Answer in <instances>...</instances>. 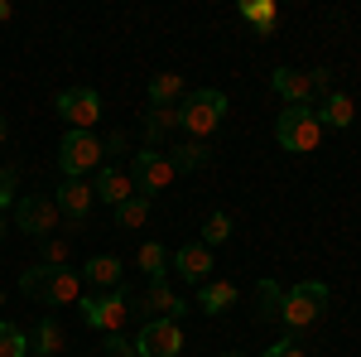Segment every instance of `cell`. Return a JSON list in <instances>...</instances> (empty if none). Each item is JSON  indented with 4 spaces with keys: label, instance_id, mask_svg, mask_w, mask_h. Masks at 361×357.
Segmentation results:
<instances>
[{
    "label": "cell",
    "instance_id": "6da1fadb",
    "mask_svg": "<svg viewBox=\"0 0 361 357\" xmlns=\"http://www.w3.org/2000/svg\"><path fill=\"white\" fill-rule=\"evenodd\" d=\"M20 290L29 300L49 304V309H63V304H78L82 300V275L73 266H29L20 275Z\"/></svg>",
    "mask_w": 361,
    "mask_h": 357
},
{
    "label": "cell",
    "instance_id": "7a4b0ae2",
    "mask_svg": "<svg viewBox=\"0 0 361 357\" xmlns=\"http://www.w3.org/2000/svg\"><path fill=\"white\" fill-rule=\"evenodd\" d=\"M323 309H328V285L323 280H299L294 290H284V304H279V324L294 333L313 329L318 319H323Z\"/></svg>",
    "mask_w": 361,
    "mask_h": 357
},
{
    "label": "cell",
    "instance_id": "3957f363",
    "mask_svg": "<svg viewBox=\"0 0 361 357\" xmlns=\"http://www.w3.org/2000/svg\"><path fill=\"white\" fill-rule=\"evenodd\" d=\"M222 116H226V97L217 87H197V92L183 97V107H178V121H183V131L193 140H207L222 126Z\"/></svg>",
    "mask_w": 361,
    "mask_h": 357
},
{
    "label": "cell",
    "instance_id": "277c9868",
    "mask_svg": "<svg viewBox=\"0 0 361 357\" xmlns=\"http://www.w3.org/2000/svg\"><path fill=\"white\" fill-rule=\"evenodd\" d=\"M102 165H106V150H102V140L92 136V131H68L63 136V145H58L63 179H87V174H97Z\"/></svg>",
    "mask_w": 361,
    "mask_h": 357
},
{
    "label": "cell",
    "instance_id": "5b68a950",
    "mask_svg": "<svg viewBox=\"0 0 361 357\" xmlns=\"http://www.w3.org/2000/svg\"><path fill=\"white\" fill-rule=\"evenodd\" d=\"M275 140L284 150H294V155H308V150H318V140H323V121H318V111L313 107H284L275 121Z\"/></svg>",
    "mask_w": 361,
    "mask_h": 357
},
{
    "label": "cell",
    "instance_id": "8992f818",
    "mask_svg": "<svg viewBox=\"0 0 361 357\" xmlns=\"http://www.w3.org/2000/svg\"><path fill=\"white\" fill-rule=\"evenodd\" d=\"M270 87H275L279 97H284V107H308V97H318V92H333V83H328V68H318V73L275 68V73H270Z\"/></svg>",
    "mask_w": 361,
    "mask_h": 357
},
{
    "label": "cell",
    "instance_id": "52a82bcc",
    "mask_svg": "<svg viewBox=\"0 0 361 357\" xmlns=\"http://www.w3.org/2000/svg\"><path fill=\"white\" fill-rule=\"evenodd\" d=\"M130 179H135V193H145L154 203V193H164L178 179V169H173V160H169L164 150H140L135 160H130Z\"/></svg>",
    "mask_w": 361,
    "mask_h": 357
},
{
    "label": "cell",
    "instance_id": "ba28073f",
    "mask_svg": "<svg viewBox=\"0 0 361 357\" xmlns=\"http://www.w3.org/2000/svg\"><path fill=\"white\" fill-rule=\"evenodd\" d=\"M78 309H82V324H92V329H102V333H121L126 314H130V300L121 290H111V295H82Z\"/></svg>",
    "mask_w": 361,
    "mask_h": 357
},
{
    "label": "cell",
    "instance_id": "9c48e42d",
    "mask_svg": "<svg viewBox=\"0 0 361 357\" xmlns=\"http://www.w3.org/2000/svg\"><path fill=\"white\" fill-rule=\"evenodd\" d=\"M183 353V329L173 319H145L135 333V357H178Z\"/></svg>",
    "mask_w": 361,
    "mask_h": 357
},
{
    "label": "cell",
    "instance_id": "30bf717a",
    "mask_svg": "<svg viewBox=\"0 0 361 357\" xmlns=\"http://www.w3.org/2000/svg\"><path fill=\"white\" fill-rule=\"evenodd\" d=\"M58 116H63L73 131H92V126L102 121V97H97L92 87H68V92H58Z\"/></svg>",
    "mask_w": 361,
    "mask_h": 357
},
{
    "label": "cell",
    "instance_id": "8fae6325",
    "mask_svg": "<svg viewBox=\"0 0 361 357\" xmlns=\"http://www.w3.org/2000/svg\"><path fill=\"white\" fill-rule=\"evenodd\" d=\"M58 203L54 198H20L15 203V222H20V232H34V237H54L58 232Z\"/></svg>",
    "mask_w": 361,
    "mask_h": 357
},
{
    "label": "cell",
    "instance_id": "7c38bea8",
    "mask_svg": "<svg viewBox=\"0 0 361 357\" xmlns=\"http://www.w3.org/2000/svg\"><path fill=\"white\" fill-rule=\"evenodd\" d=\"M54 203H58V213H63V218L87 222V213L97 208V189H92L87 179H63L58 193H54Z\"/></svg>",
    "mask_w": 361,
    "mask_h": 357
},
{
    "label": "cell",
    "instance_id": "4fadbf2b",
    "mask_svg": "<svg viewBox=\"0 0 361 357\" xmlns=\"http://www.w3.org/2000/svg\"><path fill=\"white\" fill-rule=\"evenodd\" d=\"M92 189H97V203H111V208H121L126 198H135V179H130V169L102 165V169H97V179H92Z\"/></svg>",
    "mask_w": 361,
    "mask_h": 357
},
{
    "label": "cell",
    "instance_id": "5bb4252c",
    "mask_svg": "<svg viewBox=\"0 0 361 357\" xmlns=\"http://www.w3.org/2000/svg\"><path fill=\"white\" fill-rule=\"evenodd\" d=\"M173 271L183 275L188 285H207V280H212V247H202V242L178 247L173 251Z\"/></svg>",
    "mask_w": 361,
    "mask_h": 357
},
{
    "label": "cell",
    "instance_id": "9a60e30c",
    "mask_svg": "<svg viewBox=\"0 0 361 357\" xmlns=\"http://www.w3.org/2000/svg\"><path fill=\"white\" fill-rule=\"evenodd\" d=\"M140 309H145L149 319H173V324H178V314H188L193 304L183 300V295H173V290H169L164 280H149V290H145Z\"/></svg>",
    "mask_w": 361,
    "mask_h": 357
},
{
    "label": "cell",
    "instance_id": "2e32d148",
    "mask_svg": "<svg viewBox=\"0 0 361 357\" xmlns=\"http://www.w3.org/2000/svg\"><path fill=\"white\" fill-rule=\"evenodd\" d=\"M352 116H357L352 97H342V92H323V107H318L323 131H328V126H333V131H347V126H352Z\"/></svg>",
    "mask_w": 361,
    "mask_h": 357
},
{
    "label": "cell",
    "instance_id": "e0dca14e",
    "mask_svg": "<svg viewBox=\"0 0 361 357\" xmlns=\"http://www.w3.org/2000/svg\"><path fill=\"white\" fill-rule=\"evenodd\" d=\"M173 131H183V121H178V107H149V116H145V136H149V150H159V140H169Z\"/></svg>",
    "mask_w": 361,
    "mask_h": 357
},
{
    "label": "cell",
    "instance_id": "ac0fdd59",
    "mask_svg": "<svg viewBox=\"0 0 361 357\" xmlns=\"http://www.w3.org/2000/svg\"><path fill=\"white\" fill-rule=\"evenodd\" d=\"M78 275H82L87 285H97V290H121V261L116 256H92Z\"/></svg>",
    "mask_w": 361,
    "mask_h": 357
},
{
    "label": "cell",
    "instance_id": "d6986e66",
    "mask_svg": "<svg viewBox=\"0 0 361 357\" xmlns=\"http://www.w3.org/2000/svg\"><path fill=\"white\" fill-rule=\"evenodd\" d=\"M236 304V285L231 280H207V285H197V309L202 314H222Z\"/></svg>",
    "mask_w": 361,
    "mask_h": 357
},
{
    "label": "cell",
    "instance_id": "ffe728a7",
    "mask_svg": "<svg viewBox=\"0 0 361 357\" xmlns=\"http://www.w3.org/2000/svg\"><path fill=\"white\" fill-rule=\"evenodd\" d=\"M29 348H39V357H58L63 348H68V333H63L58 319H39V329H34V338H29Z\"/></svg>",
    "mask_w": 361,
    "mask_h": 357
},
{
    "label": "cell",
    "instance_id": "44dd1931",
    "mask_svg": "<svg viewBox=\"0 0 361 357\" xmlns=\"http://www.w3.org/2000/svg\"><path fill=\"white\" fill-rule=\"evenodd\" d=\"M169 160H173V169H202L212 160V150H207V140H183L169 150Z\"/></svg>",
    "mask_w": 361,
    "mask_h": 357
},
{
    "label": "cell",
    "instance_id": "7402d4cb",
    "mask_svg": "<svg viewBox=\"0 0 361 357\" xmlns=\"http://www.w3.org/2000/svg\"><path fill=\"white\" fill-rule=\"evenodd\" d=\"M178 97H183V78H178V73L149 78V107H173Z\"/></svg>",
    "mask_w": 361,
    "mask_h": 357
},
{
    "label": "cell",
    "instance_id": "603a6c76",
    "mask_svg": "<svg viewBox=\"0 0 361 357\" xmlns=\"http://www.w3.org/2000/svg\"><path fill=\"white\" fill-rule=\"evenodd\" d=\"M255 304H260V309H255V319H260V324H270V319L279 324V304H284V290H279L275 280H260V285H255Z\"/></svg>",
    "mask_w": 361,
    "mask_h": 357
},
{
    "label": "cell",
    "instance_id": "cb8c5ba5",
    "mask_svg": "<svg viewBox=\"0 0 361 357\" xmlns=\"http://www.w3.org/2000/svg\"><path fill=\"white\" fill-rule=\"evenodd\" d=\"M241 15H246L260 34H270V29L279 25V5H275V0H246V5H241Z\"/></svg>",
    "mask_w": 361,
    "mask_h": 357
},
{
    "label": "cell",
    "instance_id": "d4e9b609",
    "mask_svg": "<svg viewBox=\"0 0 361 357\" xmlns=\"http://www.w3.org/2000/svg\"><path fill=\"white\" fill-rule=\"evenodd\" d=\"M116 222H121V227H145V222H149V198H145V193L126 198V203L116 208Z\"/></svg>",
    "mask_w": 361,
    "mask_h": 357
},
{
    "label": "cell",
    "instance_id": "484cf974",
    "mask_svg": "<svg viewBox=\"0 0 361 357\" xmlns=\"http://www.w3.org/2000/svg\"><path fill=\"white\" fill-rule=\"evenodd\" d=\"M0 357H29V338H25V329L5 324V319H0Z\"/></svg>",
    "mask_w": 361,
    "mask_h": 357
},
{
    "label": "cell",
    "instance_id": "4316f807",
    "mask_svg": "<svg viewBox=\"0 0 361 357\" xmlns=\"http://www.w3.org/2000/svg\"><path fill=\"white\" fill-rule=\"evenodd\" d=\"M231 237V213H207V222H202V247H217V242H226Z\"/></svg>",
    "mask_w": 361,
    "mask_h": 357
},
{
    "label": "cell",
    "instance_id": "83f0119b",
    "mask_svg": "<svg viewBox=\"0 0 361 357\" xmlns=\"http://www.w3.org/2000/svg\"><path fill=\"white\" fill-rule=\"evenodd\" d=\"M164 266H169V251L159 242H145L140 247V271H149V280H164Z\"/></svg>",
    "mask_w": 361,
    "mask_h": 357
},
{
    "label": "cell",
    "instance_id": "f1b7e54d",
    "mask_svg": "<svg viewBox=\"0 0 361 357\" xmlns=\"http://www.w3.org/2000/svg\"><path fill=\"white\" fill-rule=\"evenodd\" d=\"M260 357H308V353L299 348V343H294V338H279V343H270V348H265Z\"/></svg>",
    "mask_w": 361,
    "mask_h": 357
},
{
    "label": "cell",
    "instance_id": "f546056e",
    "mask_svg": "<svg viewBox=\"0 0 361 357\" xmlns=\"http://www.w3.org/2000/svg\"><path fill=\"white\" fill-rule=\"evenodd\" d=\"M102 348H106V357H135V343H126L121 333H106V343H102Z\"/></svg>",
    "mask_w": 361,
    "mask_h": 357
},
{
    "label": "cell",
    "instance_id": "4dcf8cb0",
    "mask_svg": "<svg viewBox=\"0 0 361 357\" xmlns=\"http://www.w3.org/2000/svg\"><path fill=\"white\" fill-rule=\"evenodd\" d=\"M10 203H15V169L0 174V208H10Z\"/></svg>",
    "mask_w": 361,
    "mask_h": 357
},
{
    "label": "cell",
    "instance_id": "1f68e13d",
    "mask_svg": "<svg viewBox=\"0 0 361 357\" xmlns=\"http://www.w3.org/2000/svg\"><path fill=\"white\" fill-rule=\"evenodd\" d=\"M102 150H106V155H121V150H126V131H111V136L102 140Z\"/></svg>",
    "mask_w": 361,
    "mask_h": 357
},
{
    "label": "cell",
    "instance_id": "d6a6232c",
    "mask_svg": "<svg viewBox=\"0 0 361 357\" xmlns=\"http://www.w3.org/2000/svg\"><path fill=\"white\" fill-rule=\"evenodd\" d=\"M10 15H15V5H10V0H0V25H5Z\"/></svg>",
    "mask_w": 361,
    "mask_h": 357
},
{
    "label": "cell",
    "instance_id": "836d02e7",
    "mask_svg": "<svg viewBox=\"0 0 361 357\" xmlns=\"http://www.w3.org/2000/svg\"><path fill=\"white\" fill-rule=\"evenodd\" d=\"M0 145H5V116H0Z\"/></svg>",
    "mask_w": 361,
    "mask_h": 357
},
{
    "label": "cell",
    "instance_id": "e575fe53",
    "mask_svg": "<svg viewBox=\"0 0 361 357\" xmlns=\"http://www.w3.org/2000/svg\"><path fill=\"white\" fill-rule=\"evenodd\" d=\"M0 237H5V218H0Z\"/></svg>",
    "mask_w": 361,
    "mask_h": 357
},
{
    "label": "cell",
    "instance_id": "d590c367",
    "mask_svg": "<svg viewBox=\"0 0 361 357\" xmlns=\"http://www.w3.org/2000/svg\"><path fill=\"white\" fill-rule=\"evenodd\" d=\"M222 357H241V353H222Z\"/></svg>",
    "mask_w": 361,
    "mask_h": 357
},
{
    "label": "cell",
    "instance_id": "8d00e7d4",
    "mask_svg": "<svg viewBox=\"0 0 361 357\" xmlns=\"http://www.w3.org/2000/svg\"><path fill=\"white\" fill-rule=\"evenodd\" d=\"M0 304H5V295H0Z\"/></svg>",
    "mask_w": 361,
    "mask_h": 357
},
{
    "label": "cell",
    "instance_id": "74e56055",
    "mask_svg": "<svg viewBox=\"0 0 361 357\" xmlns=\"http://www.w3.org/2000/svg\"><path fill=\"white\" fill-rule=\"evenodd\" d=\"M0 174H5V169H0Z\"/></svg>",
    "mask_w": 361,
    "mask_h": 357
}]
</instances>
